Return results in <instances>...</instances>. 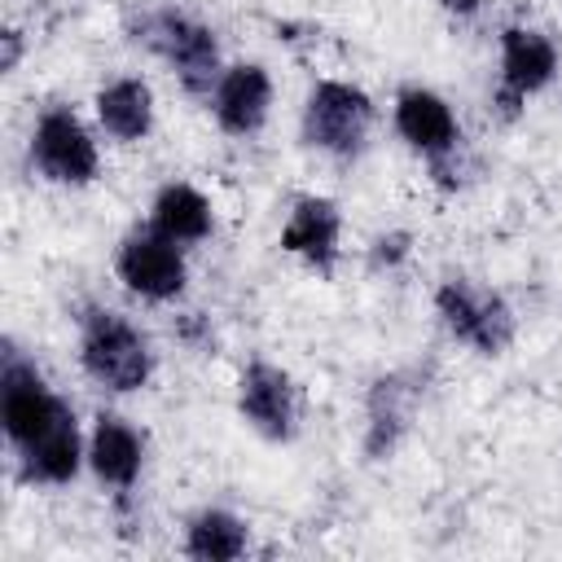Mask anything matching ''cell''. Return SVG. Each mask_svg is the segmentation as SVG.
<instances>
[{
  "label": "cell",
  "mask_w": 562,
  "mask_h": 562,
  "mask_svg": "<svg viewBox=\"0 0 562 562\" xmlns=\"http://www.w3.org/2000/svg\"><path fill=\"white\" fill-rule=\"evenodd\" d=\"M97 119L114 140H140L154 123V97L140 79H114L97 97Z\"/></svg>",
  "instance_id": "9a60e30c"
},
{
  "label": "cell",
  "mask_w": 562,
  "mask_h": 562,
  "mask_svg": "<svg viewBox=\"0 0 562 562\" xmlns=\"http://www.w3.org/2000/svg\"><path fill=\"white\" fill-rule=\"evenodd\" d=\"M268 101H272V79L255 61H241V66L224 70L220 83H215V119L233 136L255 132L268 119Z\"/></svg>",
  "instance_id": "9c48e42d"
},
{
  "label": "cell",
  "mask_w": 562,
  "mask_h": 562,
  "mask_svg": "<svg viewBox=\"0 0 562 562\" xmlns=\"http://www.w3.org/2000/svg\"><path fill=\"white\" fill-rule=\"evenodd\" d=\"M241 413L246 422L268 435V439H285L294 430V386L277 364H250L241 373Z\"/></svg>",
  "instance_id": "30bf717a"
},
{
  "label": "cell",
  "mask_w": 562,
  "mask_h": 562,
  "mask_svg": "<svg viewBox=\"0 0 562 562\" xmlns=\"http://www.w3.org/2000/svg\"><path fill=\"white\" fill-rule=\"evenodd\" d=\"M395 127H400V136L413 149H426V154H443V149L457 145V119H452L448 101L435 97V92H426V88L400 92V101H395Z\"/></svg>",
  "instance_id": "7c38bea8"
},
{
  "label": "cell",
  "mask_w": 562,
  "mask_h": 562,
  "mask_svg": "<svg viewBox=\"0 0 562 562\" xmlns=\"http://www.w3.org/2000/svg\"><path fill=\"white\" fill-rule=\"evenodd\" d=\"M0 413H4L9 439L18 448H26L35 435H44L66 413V404L44 386V378L26 360L9 356L4 360V378H0Z\"/></svg>",
  "instance_id": "8992f818"
},
{
  "label": "cell",
  "mask_w": 562,
  "mask_h": 562,
  "mask_svg": "<svg viewBox=\"0 0 562 562\" xmlns=\"http://www.w3.org/2000/svg\"><path fill=\"white\" fill-rule=\"evenodd\" d=\"M149 44L176 66L180 83L189 92H211V83H220V53H215V35L180 13H158L149 22Z\"/></svg>",
  "instance_id": "5b68a950"
},
{
  "label": "cell",
  "mask_w": 562,
  "mask_h": 562,
  "mask_svg": "<svg viewBox=\"0 0 562 562\" xmlns=\"http://www.w3.org/2000/svg\"><path fill=\"white\" fill-rule=\"evenodd\" d=\"M22 452V474L35 483H70L79 470V426L75 413L66 408L44 435H35Z\"/></svg>",
  "instance_id": "4fadbf2b"
},
{
  "label": "cell",
  "mask_w": 562,
  "mask_h": 562,
  "mask_svg": "<svg viewBox=\"0 0 562 562\" xmlns=\"http://www.w3.org/2000/svg\"><path fill=\"white\" fill-rule=\"evenodd\" d=\"M83 369L110 391H136L149 378V347L119 312H88L83 316Z\"/></svg>",
  "instance_id": "6da1fadb"
},
{
  "label": "cell",
  "mask_w": 562,
  "mask_h": 562,
  "mask_svg": "<svg viewBox=\"0 0 562 562\" xmlns=\"http://www.w3.org/2000/svg\"><path fill=\"white\" fill-rule=\"evenodd\" d=\"M88 457H92V470H97L101 483L132 487L136 474H140V435L123 417H97Z\"/></svg>",
  "instance_id": "5bb4252c"
},
{
  "label": "cell",
  "mask_w": 562,
  "mask_h": 562,
  "mask_svg": "<svg viewBox=\"0 0 562 562\" xmlns=\"http://www.w3.org/2000/svg\"><path fill=\"white\" fill-rule=\"evenodd\" d=\"M443 4H448L452 13H474V9H479V0H443Z\"/></svg>",
  "instance_id": "ac0fdd59"
},
{
  "label": "cell",
  "mask_w": 562,
  "mask_h": 562,
  "mask_svg": "<svg viewBox=\"0 0 562 562\" xmlns=\"http://www.w3.org/2000/svg\"><path fill=\"white\" fill-rule=\"evenodd\" d=\"M373 123V105L360 88L351 83H316L307 97V114H303V132L312 145L329 149V154H356L364 145V132Z\"/></svg>",
  "instance_id": "7a4b0ae2"
},
{
  "label": "cell",
  "mask_w": 562,
  "mask_h": 562,
  "mask_svg": "<svg viewBox=\"0 0 562 562\" xmlns=\"http://www.w3.org/2000/svg\"><path fill=\"white\" fill-rule=\"evenodd\" d=\"M154 228L171 241H202L211 233V202L193 184H167L154 198Z\"/></svg>",
  "instance_id": "2e32d148"
},
{
  "label": "cell",
  "mask_w": 562,
  "mask_h": 562,
  "mask_svg": "<svg viewBox=\"0 0 562 562\" xmlns=\"http://www.w3.org/2000/svg\"><path fill=\"white\" fill-rule=\"evenodd\" d=\"M435 303H439L443 325H448L461 342L479 347L483 356H496V351L509 347V338H514V316H509V307H505L496 294L474 290L470 281H443L439 294H435Z\"/></svg>",
  "instance_id": "3957f363"
},
{
  "label": "cell",
  "mask_w": 562,
  "mask_h": 562,
  "mask_svg": "<svg viewBox=\"0 0 562 562\" xmlns=\"http://www.w3.org/2000/svg\"><path fill=\"white\" fill-rule=\"evenodd\" d=\"M184 549L202 562H228V558H241L246 553V527L241 518L224 514V509H202L193 522H189V536H184Z\"/></svg>",
  "instance_id": "e0dca14e"
},
{
  "label": "cell",
  "mask_w": 562,
  "mask_h": 562,
  "mask_svg": "<svg viewBox=\"0 0 562 562\" xmlns=\"http://www.w3.org/2000/svg\"><path fill=\"white\" fill-rule=\"evenodd\" d=\"M119 277L140 299L162 303V299H176L184 290V255L158 228L154 233H132L119 250Z\"/></svg>",
  "instance_id": "52a82bcc"
},
{
  "label": "cell",
  "mask_w": 562,
  "mask_h": 562,
  "mask_svg": "<svg viewBox=\"0 0 562 562\" xmlns=\"http://www.w3.org/2000/svg\"><path fill=\"white\" fill-rule=\"evenodd\" d=\"M558 70V53L540 31L527 26H509L501 35V101L514 114L518 101H527L531 92H540Z\"/></svg>",
  "instance_id": "ba28073f"
},
{
  "label": "cell",
  "mask_w": 562,
  "mask_h": 562,
  "mask_svg": "<svg viewBox=\"0 0 562 562\" xmlns=\"http://www.w3.org/2000/svg\"><path fill=\"white\" fill-rule=\"evenodd\" d=\"M338 228H342V220L329 198H299L281 228V246L316 268H329L338 255Z\"/></svg>",
  "instance_id": "8fae6325"
},
{
  "label": "cell",
  "mask_w": 562,
  "mask_h": 562,
  "mask_svg": "<svg viewBox=\"0 0 562 562\" xmlns=\"http://www.w3.org/2000/svg\"><path fill=\"white\" fill-rule=\"evenodd\" d=\"M31 158L57 184H88L97 176V145L70 110H48L35 123Z\"/></svg>",
  "instance_id": "277c9868"
}]
</instances>
